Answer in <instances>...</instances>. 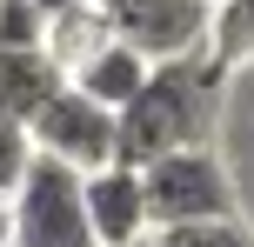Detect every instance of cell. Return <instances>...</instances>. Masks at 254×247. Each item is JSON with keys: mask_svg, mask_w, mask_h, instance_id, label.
<instances>
[{"mask_svg": "<svg viewBox=\"0 0 254 247\" xmlns=\"http://www.w3.org/2000/svg\"><path fill=\"white\" fill-rule=\"evenodd\" d=\"M221 87H228V67L214 53H194V60L154 67L147 87L134 94V107H121V167H154L167 154H188V147L214 141L221 120Z\"/></svg>", "mask_w": 254, "mask_h": 247, "instance_id": "cell-1", "label": "cell"}, {"mask_svg": "<svg viewBox=\"0 0 254 247\" xmlns=\"http://www.w3.org/2000/svg\"><path fill=\"white\" fill-rule=\"evenodd\" d=\"M140 187H147V227L154 234L241 221V194H234L214 147H188V154H167L154 167H140Z\"/></svg>", "mask_w": 254, "mask_h": 247, "instance_id": "cell-2", "label": "cell"}, {"mask_svg": "<svg viewBox=\"0 0 254 247\" xmlns=\"http://www.w3.org/2000/svg\"><path fill=\"white\" fill-rule=\"evenodd\" d=\"M7 227H13V247H101L87 221V174L40 154L27 187L7 200Z\"/></svg>", "mask_w": 254, "mask_h": 247, "instance_id": "cell-3", "label": "cell"}, {"mask_svg": "<svg viewBox=\"0 0 254 247\" xmlns=\"http://www.w3.org/2000/svg\"><path fill=\"white\" fill-rule=\"evenodd\" d=\"M121 47H134L147 67H174L207 53L214 34V0H101Z\"/></svg>", "mask_w": 254, "mask_h": 247, "instance_id": "cell-4", "label": "cell"}, {"mask_svg": "<svg viewBox=\"0 0 254 247\" xmlns=\"http://www.w3.org/2000/svg\"><path fill=\"white\" fill-rule=\"evenodd\" d=\"M34 147L47 160H61V167H74V174H101L121 154V114H107L80 87H61L34 120Z\"/></svg>", "mask_w": 254, "mask_h": 247, "instance_id": "cell-5", "label": "cell"}, {"mask_svg": "<svg viewBox=\"0 0 254 247\" xmlns=\"http://www.w3.org/2000/svg\"><path fill=\"white\" fill-rule=\"evenodd\" d=\"M87 221H94V241L101 247H127V241H147V187H140L134 167H101L87 174Z\"/></svg>", "mask_w": 254, "mask_h": 247, "instance_id": "cell-6", "label": "cell"}, {"mask_svg": "<svg viewBox=\"0 0 254 247\" xmlns=\"http://www.w3.org/2000/svg\"><path fill=\"white\" fill-rule=\"evenodd\" d=\"M61 67L47 60V53H0V120H20V127H34L40 107L61 94Z\"/></svg>", "mask_w": 254, "mask_h": 247, "instance_id": "cell-7", "label": "cell"}, {"mask_svg": "<svg viewBox=\"0 0 254 247\" xmlns=\"http://www.w3.org/2000/svg\"><path fill=\"white\" fill-rule=\"evenodd\" d=\"M107 47H114V27H107L101 7H80V13H67V20H47V60L61 67V80H74L80 67H94Z\"/></svg>", "mask_w": 254, "mask_h": 247, "instance_id": "cell-8", "label": "cell"}, {"mask_svg": "<svg viewBox=\"0 0 254 247\" xmlns=\"http://www.w3.org/2000/svg\"><path fill=\"white\" fill-rule=\"evenodd\" d=\"M147 74H154V67L140 60L134 47H121V40H114V47H107L94 67H80V74L67 80V87H80L87 100H101L107 114H121V107H134V94L147 87Z\"/></svg>", "mask_w": 254, "mask_h": 247, "instance_id": "cell-9", "label": "cell"}, {"mask_svg": "<svg viewBox=\"0 0 254 247\" xmlns=\"http://www.w3.org/2000/svg\"><path fill=\"white\" fill-rule=\"evenodd\" d=\"M207 53H214L228 74L254 60V0H221V7H214V34H207Z\"/></svg>", "mask_w": 254, "mask_h": 247, "instance_id": "cell-10", "label": "cell"}, {"mask_svg": "<svg viewBox=\"0 0 254 247\" xmlns=\"http://www.w3.org/2000/svg\"><path fill=\"white\" fill-rule=\"evenodd\" d=\"M0 53H47V13L34 0H0Z\"/></svg>", "mask_w": 254, "mask_h": 247, "instance_id": "cell-11", "label": "cell"}, {"mask_svg": "<svg viewBox=\"0 0 254 247\" xmlns=\"http://www.w3.org/2000/svg\"><path fill=\"white\" fill-rule=\"evenodd\" d=\"M40 147H34V127H20V120H0V200H13L27 187V174H34Z\"/></svg>", "mask_w": 254, "mask_h": 247, "instance_id": "cell-12", "label": "cell"}, {"mask_svg": "<svg viewBox=\"0 0 254 247\" xmlns=\"http://www.w3.org/2000/svg\"><path fill=\"white\" fill-rule=\"evenodd\" d=\"M161 247H254L248 221H214V227H181V234H161Z\"/></svg>", "mask_w": 254, "mask_h": 247, "instance_id": "cell-13", "label": "cell"}, {"mask_svg": "<svg viewBox=\"0 0 254 247\" xmlns=\"http://www.w3.org/2000/svg\"><path fill=\"white\" fill-rule=\"evenodd\" d=\"M47 20H67V13H80V7H101V0H34Z\"/></svg>", "mask_w": 254, "mask_h": 247, "instance_id": "cell-14", "label": "cell"}, {"mask_svg": "<svg viewBox=\"0 0 254 247\" xmlns=\"http://www.w3.org/2000/svg\"><path fill=\"white\" fill-rule=\"evenodd\" d=\"M0 247H13V227H7V221H0Z\"/></svg>", "mask_w": 254, "mask_h": 247, "instance_id": "cell-15", "label": "cell"}, {"mask_svg": "<svg viewBox=\"0 0 254 247\" xmlns=\"http://www.w3.org/2000/svg\"><path fill=\"white\" fill-rule=\"evenodd\" d=\"M127 247H161V234H147V241H127Z\"/></svg>", "mask_w": 254, "mask_h": 247, "instance_id": "cell-16", "label": "cell"}, {"mask_svg": "<svg viewBox=\"0 0 254 247\" xmlns=\"http://www.w3.org/2000/svg\"><path fill=\"white\" fill-rule=\"evenodd\" d=\"M0 221H7V200H0Z\"/></svg>", "mask_w": 254, "mask_h": 247, "instance_id": "cell-17", "label": "cell"}, {"mask_svg": "<svg viewBox=\"0 0 254 247\" xmlns=\"http://www.w3.org/2000/svg\"><path fill=\"white\" fill-rule=\"evenodd\" d=\"M214 7H221V0H214Z\"/></svg>", "mask_w": 254, "mask_h": 247, "instance_id": "cell-18", "label": "cell"}]
</instances>
